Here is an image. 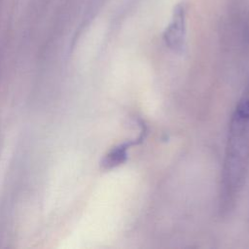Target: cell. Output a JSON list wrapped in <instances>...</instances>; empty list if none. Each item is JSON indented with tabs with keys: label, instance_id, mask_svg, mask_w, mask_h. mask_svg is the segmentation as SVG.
I'll list each match as a JSON object with an SVG mask.
<instances>
[{
	"label": "cell",
	"instance_id": "3957f363",
	"mask_svg": "<svg viewBox=\"0 0 249 249\" xmlns=\"http://www.w3.org/2000/svg\"><path fill=\"white\" fill-rule=\"evenodd\" d=\"M144 133H145V128L143 126V129L141 130L139 136L136 139L124 142L123 144H120L114 147L112 150H110L102 159L100 163L101 167L103 169H111L124 162L127 158V149H129L130 146L139 144L144 139Z\"/></svg>",
	"mask_w": 249,
	"mask_h": 249
},
{
	"label": "cell",
	"instance_id": "6da1fadb",
	"mask_svg": "<svg viewBox=\"0 0 249 249\" xmlns=\"http://www.w3.org/2000/svg\"><path fill=\"white\" fill-rule=\"evenodd\" d=\"M249 165V98L241 95L231 116L222 171L224 197L231 201L241 189Z\"/></svg>",
	"mask_w": 249,
	"mask_h": 249
},
{
	"label": "cell",
	"instance_id": "7a4b0ae2",
	"mask_svg": "<svg viewBox=\"0 0 249 249\" xmlns=\"http://www.w3.org/2000/svg\"><path fill=\"white\" fill-rule=\"evenodd\" d=\"M185 36V9L179 5L173 13L172 19L166 27L163 38L166 45L174 50H181Z\"/></svg>",
	"mask_w": 249,
	"mask_h": 249
}]
</instances>
